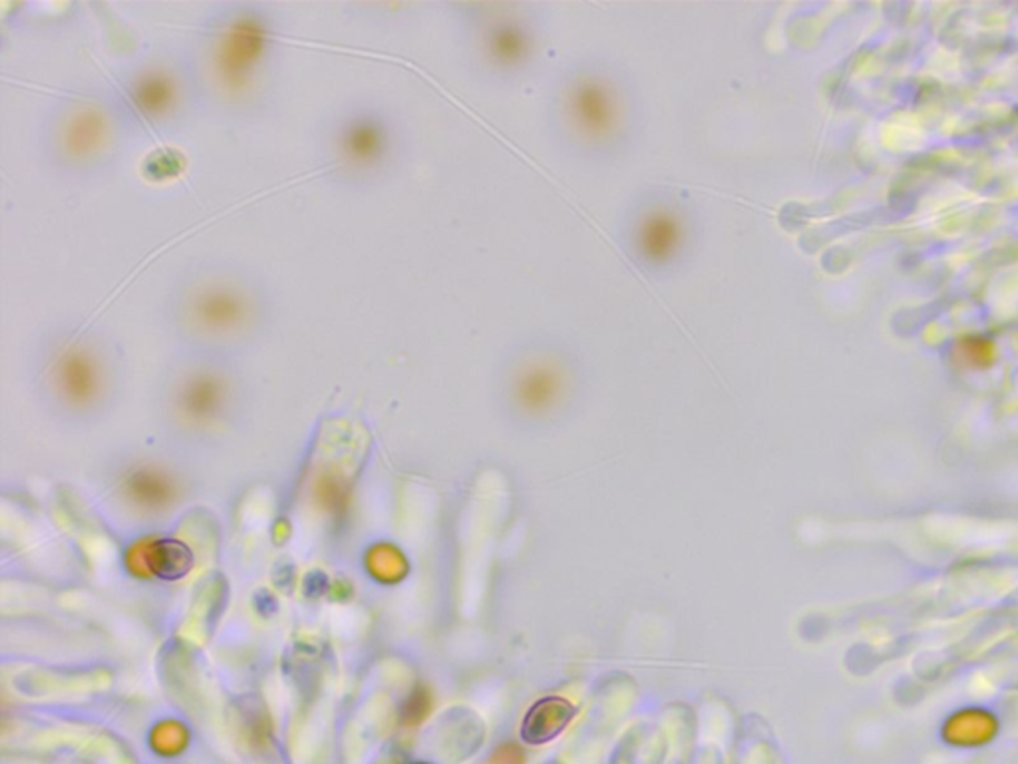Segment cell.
Here are the masks:
<instances>
[{"instance_id": "6da1fadb", "label": "cell", "mask_w": 1018, "mask_h": 764, "mask_svg": "<svg viewBox=\"0 0 1018 764\" xmlns=\"http://www.w3.org/2000/svg\"><path fill=\"white\" fill-rule=\"evenodd\" d=\"M202 112L253 124L275 110L287 57L285 20L275 4L225 0L204 10L179 48Z\"/></svg>"}, {"instance_id": "7a4b0ae2", "label": "cell", "mask_w": 1018, "mask_h": 764, "mask_svg": "<svg viewBox=\"0 0 1018 764\" xmlns=\"http://www.w3.org/2000/svg\"><path fill=\"white\" fill-rule=\"evenodd\" d=\"M277 321L267 277L233 257L186 263L161 298V326L184 351L237 359L260 345Z\"/></svg>"}, {"instance_id": "3957f363", "label": "cell", "mask_w": 1018, "mask_h": 764, "mask_svg": "<svg viewBox=\"0 0 1018 764\" xmlns=\"http://www.w3.org/2000/svg\"><path fill=\"white\" fill-rule=\"evenodd\" d=\"M28 374L50 414L86 424L102 419L118 399L124 354L102 326L82 319H55L32 339Z\"/></svg>"}, {"instance_id": "277c9868", "label": "cell", "mask_w": 1018, "mask_h": 764, "mask_svg": "<svg viewBox=\"0 0 1018 764\" xmlns=\"http://www.w3.org/2000/svg\"><path fill=\"white\" fill-rule=\"evenodd\" d=\"M131 138L108 86L70 88L40 114L37 156L48 176L88 186L118 168Z\"/></svg>"}, {"instance_id": "5b68a950", "label": "cell", "mask_w": 1018, "mask_h": 764, "mask_svg": "<svg viewBox=\"0 0 1018 764\" xmlns=\"http://www.w3.org/2000/svg\"><path fill=\"white\" fill-rule=\"evenodd\" d=\"M316 158L334 186L371 192L399 174L407 130L399 114L374 96H351L323 114L315 131Z\"/></svg>"}, {"instance_id": "8992f818", "label": "cell", "mask_w": 1018, "mask_h": 764, "mask_svg": "<svg viewBox=\"0 0 1018 764\" xmlns=\"http://www.w3.org/2000/svg\"><path fill=\"white\" fill-rule=\"evenodd\" d=\"M159 414L187 442H214L242 420L247 382L237 359L179 349L159 384Z\"/></svg>"}, {"instance_id": "52a82bcc", "label": "cell", "mask_w": 1018, "mask_h": 764, "mask_svg": "<svg viewBox=\"0 0 1018 764\" xmlns=\"http://www.w3.org/2000/svg\"><path fill=\"white\" fill-rule=\"evenodd\" d=\"M134 140L176 136L202 112L182 50H151L130 60L108 86Z\"/></svg>"}, {"instance_id": "ba28073f", "label": "cell", "mask_w": 1018, "mask_h": 764, "mask_svg": "<svg viewBox=\"0 0 1018 764\" xmlns=\"http://www.w3.org/2000/svg\"><path fill=\"white\" fill-rule=\"evenodd\" d=\"M556 112L567 141L589 154H605L629 134V90L609 68L584 66L564 80Z\"/></svg>"}, {"instance_id": "9c48e42d", "label": "cell", "mask_w": 1018, "mask_h": 764, "mask_svg": "<svg viewBox=\"0 0 1018 764\" xmlns=\"http://www.w3.org/2000/svg\"><path fill=\"white\" fill-rule=\"evenodd\" d=\"M571 364L551 346L521 351L509 373V401L519 414L547 417L567 401L571 391Z\"/></svg>"}, {"instance_id": "30bf717a", "label": "cell", "mask_w": 1018, "mask_h": 764, "mask_svg": "<svg viewBox=\"0 0 1018 764\" xmlns=\"http://www.w3.org/2000/svg\"><path fill=\"white\" fill-rule=\"evenodd\" d=\"M483 10L486 14H478L470 27V45L476 57L491 75H518L536 58L534 25L503 9L500 14H493V7Z\"/></svg>"}, {"instance_id": "8fae6325", "label": "cell", "mask_w": 1018, "mask_h": 764, "mask_svg": "<svg viewBox=\"0 0 1018 764\" xmlns=\"http://www.w3.org/2000/svg\"><path fill=\"white\" fill-rule=\"evenodd\" d=\"M693 227L685 207L675 199H653L640 207L630 224V252L647 270H667L685 255Z\"/></svg>"}, {"instance_id": "7c38bea8", "label": "cell", "mask_w": 1018, "mask_h": 764, "mask_svg": "<svg viewBox=\"0 0 1018 764\" xmlns=\"http://www.w3.org/2000/svg\"><path fill=\"white\" fill-rule=\"evenodd\" d=\"M120 492L138 512H167L182 494V478L158 458H136L121 470Z\"/></svg>"}, {"instance_id": "4fadbf2b", "label": "cell", "mask_w": 1018, "mask_h": 764, "mask_svg": "<svg viewBox=\"0 0 1018 764\" xmlns=\"http://www.w3.org/2000/svg\"><path fill=\"white\" fill-rule=\"evenodd\" d=\"M575 707L561 697H549L529 708L528 717L521 725V738L528 745H544L564 733L571 723Z\"/></svg>"}, {"instance_id": "5bb4252c", "label": "cell", "mask_w": 1018, "mask_h": 764, "mask_svg": "<svg viewBox=\"0 0 1018 764\" xmlns=\"http://www.w3.org/2000/svg\"><path fill=\"white\" fill-rule=\"evenodd\" d=\"M526 758H523V753L519 751V746L516 745H506L500 746V751L496 755L491 756L490 764H523Z\"/></svg>"}]
</instances>
